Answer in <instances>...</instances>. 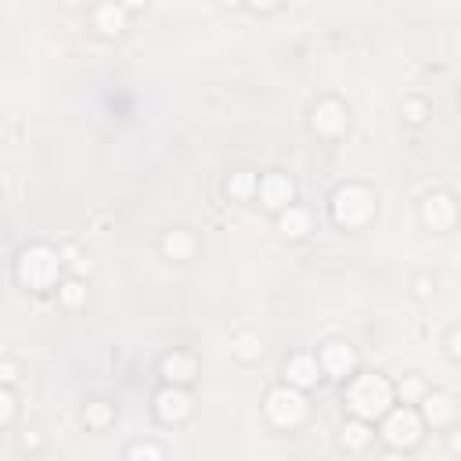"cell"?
<instances>
[{
    "mask_svg": "<svg viewBox=\"0 0 461 461\" xmlns=\"http://www.w3.org/2000/svg\"><path fill=\"white\" fill-rule=\"evenodd\" d=\"M425 393H429V385H425L421 375H403V378L396 382V396H400L403 403H421Z\"/></svg>",
    "mask_w": 461,
    "mask_h": 461,
    "instance_id": "obj_20",
    "label": "cell"
},
{
    "mask_svg": "<svg viewBox=\"0 0 461 461\" xmlns=\"http://www.w3.org/2000/svg\"><path fill=\"white\" fill-rule=\"evenodd\" d=\"M263 414H267V421L274 425V429H285V432H295L306 418H310V403H306V396H303V389H295V385H274L270 393H267V400H263Z\"/></svg>",
    "mask_w": 461,
    "mask_h": 461,
    "instance_id": "obj_4",
    "label": "cell"
},
{
    "mask_svg": "<svg viewBox=\"0 0 461 461\" xmlns=\"http://www.w3.org/2000/svg\"><path fill=\"white\" fill-rule=\"evenodd\" d=\"M194 249H198V241H194V234H187V230H169V234L162 238V252H166L169 259H191Z\"/></svg>",
    "mask_w": 461,
    "mask_h": 461,
    "instance_id": "obj_17",
    "label": "cell"
},
{
    "mask_svg": "<svg viewBox=\"0 0 461 461\" xmlns=\"http://www.w3.org/2000/svg\"><path fill=\"white\" fill-rule=\"evenodd\" d=\"M245 4H252L256 11H277L281 7V0H245Z\"/></svg>",
    "mask_w": 461,
    "mask_h": 461,
    "instance_id": "obj_29",
    "label": "cell"
},
{
    "mask_svg": "<svg viewBox=\"0 0 461 461\" xmlns=\"http://www.w3.org/2000/svg\"><path fill=\"white\" fill-rule=\"evenodd\" d=\"M371 443H375V425H371L367 418H357V414H353V421H346V425H342L339 447H342V450H349V454H364Z\"/></svg>",
    "mask_w": 461,
    "mask_h": 461,
    "instance_id": "obj_14",
    "label": "cell"
},
{
    "mask_svg": "<svg viewBox=\"0 0 461 461\" xmlns=\"http://www.w3.org/2000/svg\"><path fill=\"white\" fill-rule=\"evenodd\" d=\"M421 223L429 227V230H450L454 223H457V205H454V198L447 194V191H432L425 202H421Z\"/></svg>",
    "mask_w": 461,
    "mask_h": 461,
    "instance_id": "obj_9",
    "label": "cell"
},
{
    "mask_svg": "<svg viewBox=\"0 0 461 461\" xmlns=\"http://www.w3.org/2000/svg\"><path fill=\"white\" fill-rule=\"evenodd\" d=\"M256 191H259V176L249 173V169H241V173H234V176L227 180V194L238 198V202H252Z\"/></svg>",
    "mask_w": 461,
    "mask_h": 461,
    "instance_id": "obj_18",
    "label": "cell"
},
{
    "mask_svg": "<svg viewBox=\"0 0 461 461\" xmlns=\"http://www.w3.org/2000/svg\"><path fill=\"white\" fill-rule=\"evenodd\" d=\"M191 411H194V400H191V393H187L184 385H173V382H169L166 389L155 393V414H158V421L180 425V421L191 418Z\"/></svg>",
    "mask_w": 461,
    "mask_h": 461,
    "instance_id": "obj_6",
    "label": "cell"
},
{
    "mask_svg": "<svg viewBox=\"0 0 461 461\" xmlns=\"http://www.w3.org/2000/svg\"><path fill=\"white\" fill-rule=\"evenodd\" d=\"M0 403H4L0 425H11V418H14V393H11V385H4V393H0Z\"/></svg>",
    "mask_w": 461,
    "mask_h": 461,
    "instance_id": "obj_25",
    "label": "cell"
},
{
    "mask_svg": "<svg viewBox=\"0 0 461 461\" xmlns=\"http://www.w3.org/2000/svg\"><path fill=\"white\" fill-rule=\"evenodd\" d=\"M234 357L238 360H259V353H263V342H259V335H252V331H241L238 339H234Z\"/></svg>",
    "mask_w": 461,
    "mask_h": 461,
    "instance_id": "obj_21",
    "label": "cell"
},
{
    "mask_svg": "<svg viewBox=\"0 0 461 461\" xmlns=\"http://www.w3.org/2000/svg\"><path fill=\"white\" fill-rule=\"evenodd\" d=\"M321 375H324V367H321L317 353H292L285 364V382L295 389H313L321 382Z\"/></svg>",
    "mask_w": 461,
    "mask_h": 461,
    "instance_id": "obj_11",
    "label": "cell"
},
{
    "mask_svg": "<svg viewBox=\"0 0 461 461\" xmlns=\"http://www.w3.org/2000/svg\"><path fill=\"white\" fill-rule=\"evenodd\" d=\"M112 403L108 400H94V403H86V411H83V421L90 425V429H104L108 421H112Z\"/></svg>",
    "mask_w": 461,
    "mask_h": 461,
    "instance_id": "obj_22",
    "label": "cell"
},
{
    "mask_svg": "<svg viewBox=\"0 0 461 461\" xmlns=\"http://www.w3.org/2000/svg\"><path fill=\"white\" fill-rule=\"evenodd\" d=\"M277 227H281L285 238H306L313 230V216H310V209H303V205L292 202V205H285L277 212Z\"/></svg>",
    "mask_w": 461,
    "mask_h": 461,
    "instance_id": "obj_15",
    "label": "cell"
},
{
    "mask_svg": "<svg viewBox=\"0 0 461 461\" xmlns=\"http://www.w3.org/2000/svg\"><path fill=\"white\" fill-rule=\"evenodd\" d=\"M393 400H396V385H393L382 371H364V375L349 378V385H346V403H349V411H353L357 418H367V421L382 418V414L393 407Z\"/></svg>",
    "mask_w": 461,
    "mask_h": 461,
    "instance_id": "obj_1",
    "label": "cell"
},
{
    "mask_svg": "<svg viewBox=\"0 0 461 461\" xmlns=\"http://www.w3.org/2000/svg\"><path fill=\"white\" fill-rule=\"evenodd\" d=\"M256 198H259L270 212H281L285 205L295 202V184H292V176H285V173H267V176H259Z\"/></svg>",
    "mask_w": 461,
    "mask_h": 461,
    "instance_id": "obj_10",
    "label": "cell"
},
{
    "mask_svg": "<svg viewBox=\"0 0 461 461\" xmlns=\"http://www.w3.org/2000/svg\"><path fill=\"white\" fill-rule=\"evenodd\" d=\"M162 378L166 382H173V385H187V382H194L198 378V360L191 357V353H169V357H162Z\"/></svg>",
    "mask_w": 461,
    "mask_h": 461,
    "instance_id": "obj_13",
    "label": "cell"
},
{
    "mask_svg": "<svg viewBox=\"0 0 461 461\" xmlns=\"http://www.w3.org/2000/svg\"><path fill=\"white\" fill-rule=\"evenodd\" d=\"M375 209H378L375 191L364 184H342L331 194V216L339 227H364L375 216Z\"/></svg>",
    "mask_w": 461,
    "mask_h": 461,
    "instance_id": "obj_5",
    "label": "cell"
},
{
    "mask_svg": "<svg viewBox=\"0 0 461 461\" xmlns=\"http://www.w3.org/2000/svg\"><path fill=\"white\" fill-rule=\"evenodd\" d=\"M0 371H4V385H11V382H14V364H11V360H4V367H0Z\"/></svg>",
    "mask_w": 461,
    "mask_h": 461,
    "instance_id": "obj_30",
    "label": "cell"
},
{
    "mask_svg": "<svg viewBox=\"0 0 461 461\" xmlns=\"http://www.w3.org/2000/svg\"><path fill=\"white\" fill-rule=\"evenodd\" d=\"M447 353H450L454 360H461V328H454V331L447 335Z\"/></svg>",
    "mask_w": 461,
    "mask_h": 461,
    "instance_id": "obj_26",
    "label": "cell"
},
{
    "mask_svg": "<svg viewBox=\"0 0 461 461\" xmlns=\"http://www.w3.org/2000/svg\"><path fill=\"white\" fill-rule=\"evenodd\" d=\"M418 411H421V418H425L429 429H447V425H454V418H457V400H454L450 393H443V389H429V393L421 396Z\"/></svg>",
    "mask_w": 461,
    "mask_h": 461,
    "instance_id": "obj_7",
    "label": "cell"
},
{
    "mask_svg": "<svg viewBox=\"0 0 461 461\" xmlns=\"http://www.w3.org/2000/svg\"><path fill=\"white\" fill-rule=\"evenodd\" d=\"M310 126H313V133H317V137L335 140V137L346 130V108H342V101H335V97L317 101V104H313V112H310Z\"/></svg>",
    "mask_w": 461,
    "mask_h": 461,
    "instance_id": "obj_8",
    "label": "cell"
},
{
    "mask_svg": "<svg viewBox=\"0 0 461 461\" xmlns=\"http://www.w3.org/2000/svg\"><path fill=\"white\" fill-rule=\"evenodd\" d=\"M425 429H429V425H425L421 411H418L414 403H403V407H389V411L382 414L378 436L385 439L389 450H414V447L421 443Z\"/></svg>",
    "mask_w": 461,
    "mask_h": 461,
    "instance_id": "obj_3",
    "label": "cell"
},
{
    "mask_svg": "<svg viewBox=\"0 0 461 461\" xmlns=\"http://www.w3.org/2000/svg\"><path fill=\"white\" fill-rule=\"evenodd\" d=\"M61 267H65V259H61L58 249H50V245H29V249L18 256L14 274H18V281H22L25 288H32V292H47V288L58 285Z\"/></svg>",
    "mask_w": 461,
    "mask_h": 461,
    "instance_id": "obj_2",
    "label": "cell"
},
{
    "mask_svg": "<svg viewBox=\"0 0 461 461\" xmlns=\"http://www.w3.org/2000/svg\"><path fill=\"white\" fill-rule=\"evenodd\" d=\"M65 4H68V7H83L86 0H65Z\"/></svg>",
    "mask_w": 461,
    "mask_h": 461,
    "instance_id": "obj_34",
    "label": "cell"
},
{
    "mask_svg": "<svg viewBox=\"0 0 461 461\" xmlns=\"http://www.w3.org/2000/svg\"><path fill=\"white\" fill-rule=\"evenodd\" d=\"M119 4H122V7H126V11H133V7H144V4H148V0H119Z\"/></svg>",
    "mask_w": 461,
    "mask_h": 461,
    "instance_id": "obj_31",
    "label": "cell"
},
{
    "mask_svg": "<svg viewBox=\"0 0 461 461\" xmlns=\"http://www.w3.org/2000/svg\"><path fill=\"white\" fill-rule=\"evenodd\" d=\"M220 4H227V7H238V4H245V0H220Z\"/></svg>",
    "mask_w": 461,
    "mask_h": 461,
    "instance_id": "obj_33",
    "label": "cell"
},
{
    "mask_svg": "<svg viewBox=\"0 0 461 461\" xmlns=\"http://www.w3.org/2000/svg\"><path fill=\"white\" fill-rule=\"evenodd\" d=\"M450 447H454V450H461V436H454V439H450Z\"/></svg>",
    "mask_w": 461,
    "mask_h": 461,
    "instance_id": "obj_32",
    "label": "cell"
},
{
    "mask_svg": "<svg viewBox=\"0 0 461 461\" xmlns=\"http://www.w3.org/2000/svg\"><path fill=\"white\" fill-rule=\"evenodd\" d=\"M58 299H61V306L79 310V306L86 303V285H83L79 277H68V281H61V285H58Z\"/></svg>",
    "mask_w": 461,
    "mask_h": 461,
    "instance_id": "obj_19",
    "label": "cell"
},
{
    "mask_svg": "<svg viewBox=\"0 0 461 461\" xmlns=\"http://www.w3.org/2000/svg\"><path fill=\"white\" fill-rule=\"evenodd\" d=\"M432 288H436V285H432L429 277H418V281H414V295H418V299H429V295H432Z\"/></svg>",
    "mask_w": 461,
    "mask_h": 461,
    "instance_id": "obj_28",
    "label": "cell"
},
{
    "mask_svg": "<svg viewBox=\"0 0 461 461\" xmlns=\"http://www.w3.org/2000/svg\"><path fill=\"white\" fill-rule=\"evenodd\" d=\"M94 25H97L104 36H119V32L126 29V7H122L119 0H104V4H97V11H94Z\"/></svg>",
    "mask_w": 461,
    "mask_h": 461,
    "instance_id": "obj_16",
    "label": "cell"
},
{
    "mask_svg": "<svg viewBox=\"0 0 461 461\" xmlns=\"http://www.w3.org/2000/svg\"><path fill=\"white\" fill-rule=\"evenodd\" d=\"M126 457H151V461H158V457H166V447H158V443H130Z\"/></svg>",
    "mask_w": 461,
    "mask_h": 461,
    "instance_id": "obj_23",
    "label": "cell"
},
{
    "mask_svg": "<svg viewBox=\"0 0 461 461\" xmlns=\"http://www.w3.org/2000/svg\"><path fill=\"white\" fill-rule=\"evenodd\" d=\"M403 115H407V122H425V115H429V104L425 101H418V97H407L403 101Z\"/></svg>",
    "mask_w": 461,
    "mask_h": 461,
    "instance_id": "obj_24",
    "label": "cell"
},
{
    "mask_svg": "<svg viewBox=\"0 0 461 461\" xmlns=\"http://www.w3.org/2000/svg\"><path fill=\"white\" fill-rule=\"evenodd\" d=\"M317 357H321L324 375H331V378H349L357 367V353L349 342H324Z\"/></svg>",
    "mask_w": 461,
    "mask_h": 461,
    "instance_id": "obj_12",
    "label": "cell"
},
{
    "mask_svg": "<svg viewBox=\"0 0 461 461\" xmlns=\"http://www.w3.org/2000/svg\"><path fill=\"white\" fill-rule=\"evenodd\" d=\"M65 256L72 259V267H76V274H83V270H90V259H86L83 252H76V249H65Z\"/></svg>",
    "mask_w": 461,
    "mask_h": 461,
    "instance_id": "obj_27",
    "label": "cell"
}]
</instances>
